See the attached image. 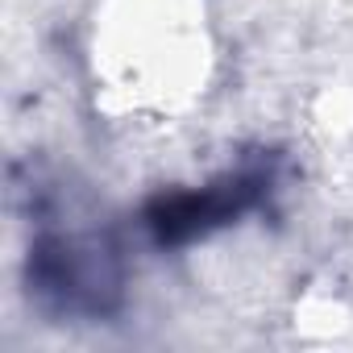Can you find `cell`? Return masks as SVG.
<instances>
[{"instance_id": "obj_1", "label": "cell", "mask_w": 353, "mask_h": 353, "mask_svg": "<svg viewBox=\"0 0 353 353\" xmlns=\"http://www.w3.org/2000/svg\"><path fill=\"white\" fill-rule=\"evenodd\" d=\"M30 287L54 307L108 312L121 295V266L104 241L42 237L30 258Z\"/></svg>"}, {"instance_id": "obj_2", "label": "cell", "mask_w": 353, "mask_h": 353, "mask_svg": "<svg viewBox=\"0 0 353 353\" xmlns=\"http://www.w3.org/2000/svg\"><path fill=\"white\" fill-rule=\"evenodd\" d=\"M266 183H270V166H245L237 174H225L221 183H212L204 192L158 196L145 208V229L162 245H179V241L204 237L208 229L229 225L233 216H241L245 208H254L262 200Z\"/></svg>"}]
</instances>
